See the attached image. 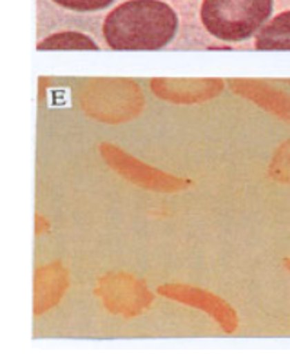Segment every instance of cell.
<instances>
[{"label": "cell", "mask_w": 290, "mask_h": 354, "mask_svg": "<svg viewBox=\"0 0 290 354\" xmlns=\"http://www.w3.org/2000/svg\"><path fill=\"white\" fill-rule=\"evenodd\" d=\"M179 17L163 0H128L108 13L104 37L112 50L155 51L174 39Z\"/></svg>", "instance_id": "cell-1"}, {"label": "cell", "mask_w": 290, "mask_h": 354, "mask_svg": "<svg viewBox=\"0 0 290 354\" xmlns=\"http://www.w3.org/2000/svg\"><path fill=\"white\" fill-rule=\"evenodd\" d=\"M273 12V0H203L200 21L215 38L240 42L258 32Z\"/></svg>", "instance_id": "cell-2"}, {"label": "cell", "mask_w": 290, "mask_h": 354, "mask_svg": "<svg viewBox=\"0 0 290 354\" xmlns=\"http://www.w3.org/2000/svg\"><path fill=\"white\" fill-rule=\"evenodd\" d=\"M158 293L173 301H177L193 308L200 309V311L209 314L225 333H234L238 326L237 315L224 299L216 295L206 292L199 288L184 286V285H166L160 286Z\"/></svg>", "instance_id": "cell-3"}, {"label": "cell", "mask_w": 290, "mask_h": 354, "mask_svg": "<svg viewBox=\"0 0 290 354\" xmlns=\"http://www.w3.org/2000/svg\"><path fill=\"white\" fill-rule=\"evenodd\" d=\"M100 151L115 170H118V173L133 180L135 185L158 190H177L186 186L184 180L142 165L141 161L125 154L118 147L104 144Z\"/></svg>", "instance_id": "cell-4"}, {"label": "cell", "mask_w": 290, "mask_h": 354, "mask_svg": "<svg viewBox=\"0 0 290 354\" xmlns=\"http://www.w3.org/2000/svg\"><path fill=\"white\" fill-rule=\"evenodd\" d=\"M254 47L260 51H290V10L279 13L261 26Z\"/></svg>", "instance_id": "cell-5"}, {"label": "cell", "mask_w": 290, "mask_h": 354, "mask_svg": "<svg viewBox=\"0 0 290 354\" xmlns=\"http://www.w3.org/2000/svg\"><path fill=\"white\" fill-rule=\"evenodd\" d=\"M39 51L46 50H99L97 44L87 35L76 31L57 32L42 39L38 47Z\"/></svg>", "instance_id": "cell-6"}, {"label": "cell", "mask_w": 290, "mask_h": 354, "mask_svg": "<svg viewBox=\"0 0 290 354\" xmlns=\"http://www.w3.org/2000/svg\"><path fill=\"white\" fill-rule=\"evenodd\" d=\"M52 2L75 12H97L110 6L113 0H52Z\"/></svg>", "instance_id": "cell-7"}]
</instances>
